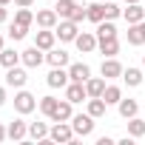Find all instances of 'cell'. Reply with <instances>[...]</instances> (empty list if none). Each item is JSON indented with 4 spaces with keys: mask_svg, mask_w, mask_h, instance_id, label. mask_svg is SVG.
Wrapping results in <instances>:
<instances>
[{
    "mask_svg": "<svg viewBox=\"0 0 145 145\" xmlns=\"http://www.w3.org/2000/svg\"><path fill=\"white\" fill-rule=\"evenodd\" d=\"M34 108H37V97H34L31 91L20 88V91L14 94V111H17V114H31Z\"/></svg>",
    "mask_w": 145,
    "mask_h": 145,
    "instance_id": "6da1fadb",
    "label": "cell"
},
{
    "mask_svg": "<svg viewBox=\"0 0 145 145\" xmlns=\"http://www.w3.org/2000/svg\"><path fill=\"white\" fill-rule=\"evenodd\" d=\"M71 128H74V134L77 137H88L91 131H94V117L86 111V114H74L71 117Z\"/></svg>",
    "mask_w": 145,
    "mask_h": 145,
    "instance_id": "7a4b0ae2",
    "label": "cell"
},
{
    "mask_svg": "<svg viewBox=\"0 0 145 145\" xmlns=\"http://www.w3.org/2000/svg\"><path fill=\"white\" fill-rule=\"evenodd\" d=\"M54 31H57V37H60L63 43H74L77 34H80V23H74V20H60V26H54Z\"/></svg>",
    "mask_w": 145,
    "mask_h": 145,
    "instance_id": "3957f363",
    "label": "cell"
},
{
    "mask_svg": "<svg viewBox=\"0 0 145 145\" xmlns=\"http://www.w3.org/2000/svg\"><path fill=\"white\" fill-rule=\"evenodd\" d=\"M48 137L54 142H74V128H71V122H54V128H48Z\"/></svg>",
    "mask_w": 145,
    "mask_h": 145,
    "instance_id": "277c9868",
    "label": "cell"
},
{
    "mask_svg": "<svg viewBox=\"0 0 145 145\" xmlns=\"http://www.w3.org/2000/svg\"><path fill=\"white\" fill-rule=\"evenodd\" d=\"M97 37L91 34V31H83V34H77V40H74V46H77V51L80 54H91L94 48H97Z\"/></svg>",
    "mask_w": 145,
    "mask_h": 145,
    "instance_id": "5b68a950",
    "label": "cell"
},
{
    "mask_svg": "<svg viewBox=\"0 0 145 145\" xmlns=\"http://www.w3.org/2000/svg\"><path fill=\"white\" fill-rule=\"evenodd\" d=\"M20 57H23V65H26V68H37V65H40V63L46 60L43 48H37V46H31V48L20 51Z\"/></svg>",
    "mask_w": 145,
    "mask_h": 145,
    "instance_id": "8992f818",
    "label": "cell"
},
{
    "mask_svg": "<svg viewBox=\"0 0 145 145\" xmlns=\"http://www.w3.org/2000/svg\"><path fill=\"white\" fill-rule=\"evenodd\" d=\"M100 71H103V77L105 80H114V77H122V63L120 60H114V57H108V60H103V65H100Z\"/></svg>",
    "mask_w": 145,
    "mask_h": 145,
    "instance_id": "52a82bcc",
    "label": "cell"
},
{
    "mask_svg": "<svg viewBox=\"0 0 145 145\" xmlns=\"http://www.w3.org/2000/svg\"><path fill=\"white\" fill-rule=\"evenodd\" d=\"M122 17L128 20V26H134V23L145 20V6H142V3H128V6L122 9Z\"/></svg>",
    "mask_w": 145,
    "mask_h": 145,
    "instance_id": "ba28073f",
    "label": "cell"
},
{
    "mask_svg": "<svg viewBox=\"0 0 145 145\" xmlns=\"http://www.w3.org/2000/svg\"><path fill=\"white\" fill-rule=\"evenodd\" d=\"M34 20H37V26H40V29H54V26H57V20H60V14H57L54 9H40V12L34 14Z\"/></svg>",
    "mask_w": 145,
    "mask_h": 145,
    "instance_id": "9c48e42d",
    "label": "cell"
},
{
    "mask_svg": "<svg viewBox=\"0 0 145 145\" xmlns=\"http://www.w3.org/2000/svg\"><path fill=\"white\" fill-rule=\"evenodd\" d=\"M46 63H48L51 68H65V65H68V51H63V48H48V51H46Z\"/></svg>",
    "mask_w": 145,
    "mask_h": 145,
    "instance_id": "30bf717a",
    "label": "cell"
},
{
    "mask_svg": "<svg viewBox=\"0 0 145 145\" xmlns=\"http://www.w3.org/2000/svg\"><path fill=\"white\" fill-rule=\"evenodd\" d=\"M26 80H29V74H26L23 68H17V65H12L6 71V86H12V88H23Z\"/></svg>",
    "mask_w": 145,
    "mask_h": 145,
    "instance_id": "8fae6325",
    "label": "cell"
},
{
    "mask_svg": "<svg viewBox=\"0 0 145 145\" xmlns=\"http://www.w3.org/2000/svg\"><path fill=\"white\" fill-rule=\"evenodd\" d=\"M46 83H48L51 88H65V86L71 83V77H68V71H63V68H51L48 77H46Z\"/></svg>",
    "mask_w": 145,
    "mask_h": 145,
    "instance_id": "7c38bea8",
    "label": "cell"
},
{
    "mask_svg": "<svg viewBox=\"0 0 145 145\" xmlns=\"http://www.w3.org/2000/svg\"><path fill=\"white\" fill-rule=\"evenodd\" d=\"M65 100H71V103H83V100H88L86 83H68V86H65Z\"/></svg>",
    "mask_w": 145,
    "mask_h": 145,
    "instance_id": "4fadbf2b",
    "label": "cell"
},
{
    "mask_svg": "<svg viewBox=\"0 0 145 145\" xmlns=\"http://www.w3.org/2000/svg\"><path fill=\"white\" fill-rule=\"evenodd\" d=\"M68 77H71V83H86L91 77V68L86 63H71L68 65Z\"/></svg>",
    "mask_w": 145,
    "mask_h": 145,
    "instance_id": "5bb4252c",
    "label": "cell"
},
{
    "mask_svg": "<svg viewBox=\"0 0 145 145\" xmlns=\"http://www.w3.org/2000/svg\"><path fill=\"white\" fill-rule=\"evenodd\" d=\"M54 40H57V31H54V29H43V31H37L34 46L43 48V51H48V48H54Z\"/></svg>",
    "mask_w": 145,
    "mask_h": 145,
    "instance_id": "9a60e30c",
    "label": "cell"
},
{
    "mask_svg": "<svg viewBox=\"0 0 145 145\" xmlns=\"http://www.w3.org/2000/svg\"><path fill=\"white\" fill-rule=\"evenodd\" d=\"M6 131H9V139L20 142V139H26V137H29V122L14 120V122H9V125H6Z\"/></svg>",
    "mask_w": 145,
    "mask_h": 145,
    "instance_id": "2e32d148",
    "label": "cell"
},
{
    "mask_svg": "<svg viewBox=\"0 0 145 145\" xmlns=\"http://www.w3.org/2000/svg\"><path fill=\"white\" fill-rule=\"evenodd\" d=\"M71 100H63V103H57V111H54V122H71V117H74V111H71Z\"/></svg>",
    "mask_w": 145,
    "mask_h": 145,
    "instance_id": "e0dca14e",
    "label": "cell"
},
{
    "mask_svg": "<svg viewBox=\"0 0 145 145\" xmlns=\"http://www.w3.org/2000/svg\"><path fill=\"white\" fill-rule=\"evenodd\" d=\"M128 43L131 46H145V20H139L128 29Z\"/></svg>",
    "mask_w": 145,
    "mask_h": 145,
    "instance_id": "ac0fdd59",
    "label": "cell"
},
{
    "mask_svg": "<svg viewBox=\"0 0 145 145\" xmlns=\"http://www.w3.org/2000/svg\"><path fill=\"white\" fill-rule=\"evenodd\" d=\"M86 91H88V97H103V91H105V77H88V80H86Z\"/></svg>",
    "mask_w": 145,
    "mask_h": 145,
    "instance_id": "d6986e66",
    "label": "cell"
},
{
    "mask_svg": "<svg viewBox=\"0 0 145 145\" xmlns=\"http://www.w3.org/2000/svg\"><path fill=\"white\" fill-rule=\"evenodd\" d=\"M105 108H108V103H105L103 97H88V114H91L94 120L105 117Z\"/></svg>",
    "mask_w": 145,
    "mask_h": 145,
    "instance_id": "ffe728a7",
    "label": "cell"
},
{
    "mask_svg": "<svg viewBox=\"0 0 145 145\" xmlns=\"http://www.w3.org/2000/svg\"><path fill=\"white\" fill-rule=\"evenodd\" d=\"M117 108H120V117H122V120H131V117H137V111H139L137 100H120Z\"/></svg>",
    "mask_w": 145,
    "mask_h": 145,
    "instance_id": "44dd1931",
    "label": "cell"
},
{
    "mask_svg": "<svg viewBox=\"0 0 145 145\" xmlns=\"http://www.w3.org/2000/svg\"><path fill=\"white\" fill-rule=\"evenodd\" d=\"M23 57H20V51H14V48H3L0 51V65L3 68H12V65H17Z\"/></svg>",
    "mask_w": 145,
    "mask_h": 145,
    "instance_id": "7402d4cb",
    "label": "cell"
},
{
    "mask_svg": "<svg viewBox=\"0 0 145 145\" xmlns=\"http://www.w3.org/2000/svg\"><path fill=\"white\" fill-rule=\"evenodd\" d=\"M108 37H117V26H114V20H103V23H97V40H108Z\"/></svg>",
    "mask_w": 145,
    "mask_h": 145,
    "instance_id": "603a6c76",
    "label": "cell"
},
{
    "mask_svg": "<svg viewBox=\"0 0 145 145\" xmlns=\"http://www.w3.org/2000/svg\"><path fill=\"white\" fill-rule=\"evenodd\" d=\"M97 48L105 54V57H114V54H120V40L117 37H108V40H100L97 43Z\"/></svg>",
    "mask_w": 145,
    "mask_h": 145,
    "instance_id": "cb8c5ba5",
    "label": "cell"
},
{
    "mask_svg": "<svg viewBox=\"0 0 145 145\" xmlns=\"http://www.w3.org/2000/svg\"><path fill=\"white\" fill-rule=\"evenodd\" d=\"M74 9H77V3H74V0H57V6H54V12H57L63 20H68L71 14H74Z\"/></svg>",
    "mask_w": 145,
    "mask_h": 145,
    "instance_id": "d4e9b609",
    "label": "cell"
},
{
    "mask_svg": "<svg viewBox=\"0 0 145 145\" xmlns=\"http://www.w3.org/2000/svg\"><path fill=\"white\" fill-rule=\"evenodd\" d=\"M128 137H145V120H139V117H131L128 120Z\"/></svg>",
    "mask_w": 145,
    "mask_h": 145,
    "instance_id": "484cf974",
    "label": "cell"
},
{
    "mask_svg": "<svg viewBox=\"0 0 145 145\" xmlns=\"http://www.w3.org/2000/svg\"><path fill=\"white\" fill-rule=\"evenodd\" d=\"M122 80H125L131 88H137V86H142V71H139V68H125V71H122Z\"/></svg>",
    "mask_w": 145,
    "mask_h": 145,
    "instance_id": "4316f807",
    "label": "cell"
},
{
    "mask_svg": "<svg viewBox=\"0 0 145 145\" xmlns=\"http://www.w3.org/2000/svg\"><path fill=\"white\" fill-rule=\"evenodd\" d=\"M88 20L91 23H103L105 20V3H91L88 6Z\"/></svg>",
    "mask_w": 145,
    "mask_h": 145,
    "instance_id": "83f0119b",
    "label": "cell"
},
{
    "mask_svg": "<svg viewBox=\"0 0 145 145\" xmlns=\"http://www.w3.org/2000/svg\"><path fill=\"white\" fill-rule=\"evenodd\" d=\"M14 23H20V26H29V29H31V23H34L31 9H29V6H20V9H17V14H14Z\"/></svg>",
    "mask_w": 145,
    "mask_h": 145,
    "instance_id": "f1b7e54d",
    "label": "cell"
},
{
    "mask_svg": "<svg viewBox=\"0 0 145 145\" xmlns=\"http://www.w3.org/2000/svg\"><path fill=\"white\" fill-rule=\"evenodd\" d=\"M103 100H105L108 105H117V103L122 100V91H120V86H105V91H103Z\"/></svg>",
    "mask_w": 145,
    "mask_h": 145,
    "instance_id": "f546056e",
    "label": "cell"
},
{
    "mask_svg": "<svg viewBox=\"0 0 145 145\" xmlns=\"http://www.w3.org/2000/svg\"><path fill=\"white\" fill-rule=\"evenodd\" d=\"M29 137L31 139H46L48 137V125L46 122H29Z\"/></svg>",
    "mask_w": 145,
    "mask_h": 145,
    "instance_id": "4dcf8cb0",
    "label": "cell"
},
{
    "mask_svg": "<svg viewBox=\"0 0 145 145\" xmlns=\"http://www.w3.org/2000/svg\"><path fill=\"white\" fill-rule=\"evenodd\" d=\"M57 103H60V100H54V97H43V100H40V111L51 120V117H54V111H57Z\"/></svg>",
    "mask_w": 145,
    "mask_h": 145,
    "instance_id": "1f68e13d",
    "label": "cell"
},
{
    "mask_svg": "<svg viewBox=\"0 0 145 145\" xmlns=\"http://www.w3.org/2000/svg\"><path fill=\"white\" fill-rule=\"evenodd\" d=\"M26 34H29V26H20V23H12V26H9V37H12L14 43H17V40H23Z\"/></svg>",
    "mask_w": 145,
    "mask_h": 145,
    "instance_id": "d6a6232c",
    "label": "cell"
},
{
    "mask_svg": "<svg viewBox=\"0 0 145 145\" xmlns=\"http://www.w3.org/2000/svg\"><path fill=\"white\" fill-rule=\"evenodd\" d=\"M120 14H122V9L114 3V0H108V3H105V20H117Z\"/></svg>",
    "mask_w": 145,
    "mask_h": 145,
    "instance_id": "836d02e7",
    "label": "cell"
},
{
    "mask_svg": "<svg viewBox=\"0 0 145 145\" xmlns=\"http://www.w3.org/2000/svg\"><path fill=\"white\" fill-rule=\"evenodd\" d=\"M68 20H74V23H83V20H88V6H77V9H74V14H71Z\"/></svg>",
    "mask_w": 145,
    "mask_h": 145,
    "instance_id": "e575fe53",
    "label": "cell"
},
{
    "mask_svg": "<svg viewBox=\"0 0 145 145\" xmlns=\"http://www.w3.org/2000/svg\"><path fill=\"white\" fill-rule=\"evenodd\" d=\"M6 137H9V131H6V125H3V122H0V142H3Z\"/></svg>",
    "mask_w": 145,
    "mask_h": 145,
    "instance_id": "d590c367",
    "label": "cell"
},
{
    "mask_svg": "<svg viewBox=\"0 0 145 145\" xmlns=\"http://www.w3.org/2000/svg\"><path fill=\"white\" fill-rule=\"evenodd\" d=\"M6 17H9V12H6V6H0V23H6Z\"/></svg>",
    "mask_w": 145,
    "mask_h": 145,
    "instance_id": "8d00e7d4",
    "label": "cell"
},
{
    "mask_svg": "<svg viewBox=\"0 0 145 145\" xmlns=\"http://www.w3.org/2000/svg\"><path fill=\"white\" fill-rule=\"evenodd\" d=\"M3 103H6V88L0 86V105H3Z\"/></svg>",
    "mask_w": 145,
    "mask_h": 145,
    "instance_id": "74e56055",
    "label": "cell"
},
{
    "mask_svg": "<svg viewBox=\"0 0 145 145\" xmlns=\"http://www.w3.org/2000/svg\"><path fill=\"white\" fill-rule=\"evenodd\" d=\"M14 3H17V6H31L34 0H14Z\"/></svg>",
    "mask_w": 145,
    "mask_h": 145,
    "instance_id": "f35d334b",
    "label": "cell"
},
{
    "mask_svg": "<svg viewBox=\"0 0 145 145\" xmlns=\"http://www.w3.org/2000/svg\"><path fill=\"white\" fill-rule=\"evenodd\" d=\"M9 3H12V0H0V6H9Z\"/></svg>",
    "mask_w": 145,
    "mask_h": 145,
    "instance_id": "ab89813d",
    "label": "cell"
},
{
    "mask_svg": "<svg viewBox=\"0 0 145 145\" xmlns=\"http://www.w3.org/2000/svg\"><path fill=\"white\" fill-rule=\"evenodd\" d=\"M0 51H3V34H0Z\"/></svg>",
    "mask_w": 145,
    "mask_h": 145,
    "instance_id": "60d3db41",
    "label": "cell"
},
{
    "mask_svg": "<svg viewBox=\"0 0 145 145\" xmlns=\"http://www.w3.org/2000/svg\"><path fill=\"white\" fill-rule=\"evenodd\" d=\"M125 3H142V0H125Z\"/></svg>",
    "mask_w": 145,
    "mask_h": 145,
    "instance_id": "b9f144b4",
    "label": "cell"
},
{
    "mask_svg": "<svg viewBox=\"0 0 145 145\" xmlns=\"http://www.w3.org/2000/svg\"><path fill=\"white\" fill-rule=\"evenodd\" d=\"M142 65H145V57H142Z\"/></svg>",
    "mask_w": 145,
    "mask_h": 145,
    "instance_id": "7bdbcfd3",
    "label": "cell"
},
{
    "mask_svg": "<svg viewBox=\"0 0 145 145\" xmlns=\"http://www.w3.org/2000/svg\"><path fill=\"white\" fill-rule=\"evenodd\" d=\"M103 3H108V0H103Z\"/></svg>",
    "mask_w": 145,
    "mask_h": 145,
    "instance_id": "ee69618b",
    "label": "cell"
},
{
    "mask_svg": "<svg viewBox=\"0 0 145 145\" xmlns=\"http://www.w3.org/2000/svg\"><path fill=\"white\" fill-rule=\"evenodd\" d=\"M142 3H145V0H142Z\"/></svg>",
    "mask_w": 145,
    "mask_h": 145,
    "instance_id": "f6af8a7d",
    "label": "cell"
}]
</instances>
